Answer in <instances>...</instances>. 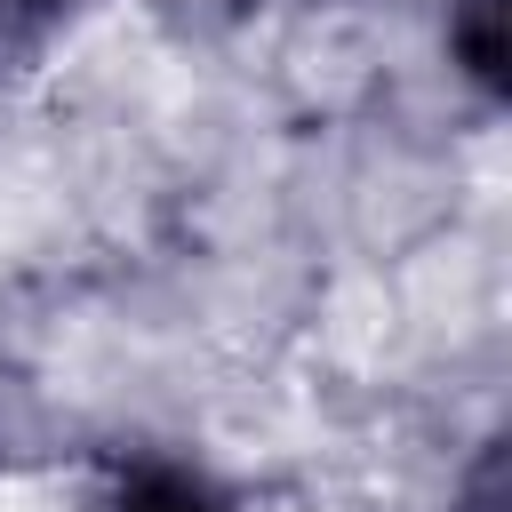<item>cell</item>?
Returning <instances> with one entry per match:
<instances>
[{
    "mask_svg": "<svg viewBox=\"0 0 512 512\" xmlns=\"http://www.w3.org/2000/svg\"><path fill=\"white\" fill-rule=\"evenodd\" d=\"M104 512H232L200 472H176V464H144V472H128L120 488H112V504Z\"/></svg>",
    "mask_w": 512,
    "mask_h": 512,
    "instance_id": "obj_1",
    "label": "cell"
},
{
    "mask_svg": "<svg viewBox=\"0 0 512 512\" xmlns=\"http://www.w3.org/2000/svg\"><path fill=\"white\" fill-rule=\"evenodd\" d=\"M448 40H456L464 72L496 96L504 88V0H448Z\"/></svg>",
    "mask_w": 512,
    "mask_h": 512,
    "instance_id": "obj_2",
    "label": "cell"
},
{
    "mask_svg": "<svg viewBox=\"0 0 512 512\" xmlns=\"http://www.w3.org/2000/svg\"><path fill=\"white\" fill-rule=\"evenodd\" d=\"M456 512H504V440H488V448H480V464L464 472Z\"/></svg>",
    "mask_w": 512,
    "mask_h": 512,
    "instance_id": "obj_3",
    "label": "cell"
},
{
    "mask_svg": "<svg viewBox=\"0 0 512 512\" xmlns=\"http://www.w3.org/2000/svg\"><path fill=\"white\" fill-rule=\"evenodd\" d=\"M56 0H0V40H16V32H32L40 16H48Z\"/></svg>",
    "mask_w": 512,
    "mask_h": 512,
    "instance_id": "obj_4",
    "label": "cell"
}]
</instances>
